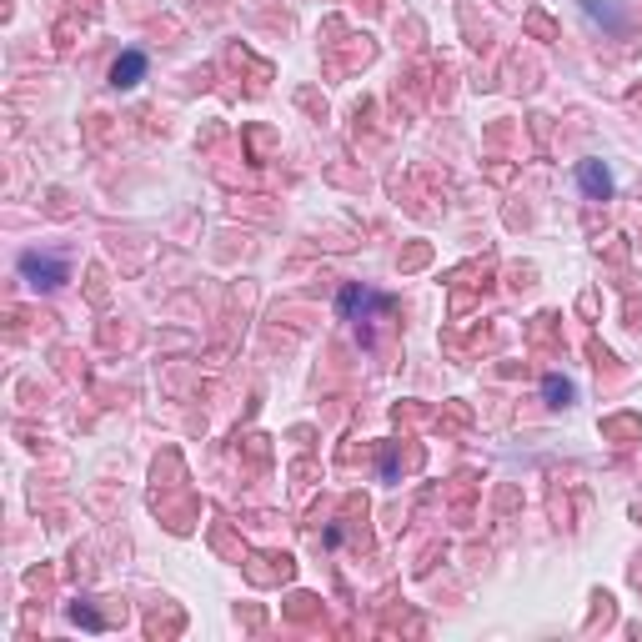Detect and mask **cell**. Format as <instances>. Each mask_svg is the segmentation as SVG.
<instances>
[{
	"mask_svg": "<svg viewBox=\"0 0 642 642\" xmlns=\"http://www.w3.org/2000/svg\"><path fill=\"white\" fill-rule=\"evenodd\" d=\"M337 306H342V316H367V311L387 306V296H377V291H362V286H347Z\"/></svg>",
	"mask_w": 642,
	"mask_h": 642,
	"instance_id": "4",
	"label": "cell"
},
{
	"mask_svg": "<svg viewBox=\"0 0 642 642\" xmlns=\"http://www.w3.org/2000/svg\"><path fill=\"white\" fill-rule=\"evenodd\" d=\"M21 276H26L31 286H41V291H56V286L66 281V261L41 256V251H26V256H21Z\"/></svg>",
	"mask_w": 642,
	"mask_h": 642,
	"instance_id": "1",
	"label": "cell"
},
{
	"mask_svg": "<svg viewBox=\"0 0 642 642\" xmlns=\"http://www.w3.org/2000/svg\"><path fill=\"white\" fill-rule=\"evenodd\" d=\"M141 76H146V56H141V51H126V56L111 66V86H116V91H131Z\"/></svg>",
	"mask_w": 642,
	"mask_h": 642,
	"instance_id": "3",
	"label": "cell"
},
{
	"mask_svg": "<svg viewBox=\"0 0 642 642\" xmlns=\"http://www.w3.org/2000/svg\"><path fill=\"white\" fill-rule=\"evenodd\" d=\"M542 392H547V402H552V407H567V402H572V382H567V377H557V372H552V377H542Z\"/></svg>",
	"mask_w": 642,
	"mask_h": 642,
	"instance_id": "5",
	"label": "cell"
},
{
	"mask_svg": "<svg viewBox=\"0 0 642 642\" xmlns=\"http://www.w3.org/2000/svg\"><path fill=\"white\" fill-rule=\"evenodd\" d=\"M577 186H582L592 201H607V196H612V176H607L602 161H582V166H577Z\"/></svg>",
	"mask_w": 642,
	"mask_h": 642,
	"instance_id": "2",
	"label": "cell"
}]
</instances>
